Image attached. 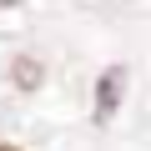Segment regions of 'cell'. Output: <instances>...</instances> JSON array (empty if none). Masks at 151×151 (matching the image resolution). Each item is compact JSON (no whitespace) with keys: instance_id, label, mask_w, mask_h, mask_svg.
Masks as SVG:
<instances>
[{"instance_id":"2","label":"cell","mask_w":151,"mask_h":151,"mask_svg":"<svg viewBox=\"0 0 151 151\" xmlns=\"http://www.w3.org/2000/svg\"><path fill=\"white\" fill-rule=\"evenodd\" d=\"M15 86H20V91H35V86H40V65H35L30 55L15 60Z\"/></svg>"},{"instance_id":"3","label":"cell","mask_w":151,"mask_h":151,"mask_svg":"<svg viewBox=\"0 0 151 151\" xmlns=\"http://www.w3.org/2000/svg\"><path fill=\"white\" fill-rule=\"evenodd\" d=\"M0 5H20V0H0Z\"/></svg>"},{"instance_id":"4","label":"cell","mask_w":151,"mask_h":151,"mask_svg":"<svg viewBox=\"0 0 151 151\" xmlns=\"http://www.w3.org/2000/svg\"><path fill=\"white\" fill-rule=\"evenodd\" d=\"M0 151H20V146H0Z\"/></svg>"},{"instance_id":"1","label":"cell","mask_w":151,"mask_h":151,"mask_svg":"<svg viewBox=\"0 0 151 151\" xmlns=\"http://www.w3.org/2000/svg\"><path fill=\"white\" fill-rule=\"evenodd\" d=\"M121 91H126V70L111 65L101 81H96V121H111V111L121 106Z\"/></svg>"}]
</instances>
